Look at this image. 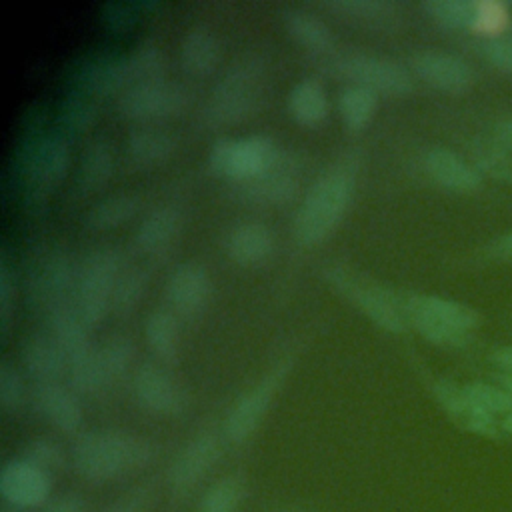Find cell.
Wrapping results in <instances>:
<instances>
[{
	"mask_svg": "<svg viewBox=\"0 0 512 512\" xmlns=\"http://www.w3.org/2000/svg\"><path fill=\"white\" fill-rule=\"evenodd\" d=\"M70 456L78 476L102 484L146 468L154 458V446L132 432L92 430L76 438Z\"/></svg>",
	"mask_w": 512,
	"mask_h": 512,
	"instance_id": "6da1fadb",
	"label": "cell"
},
{
	"mask_svg": "<svg viewBox=\"0 0 512 512\" xmlns=\"http://www.w3.org/2000/svg\"><path fill=\"white\" fill-rule=\"evenodd\" d=\"M354 186V174L338 166L308 188L294 216V236L302 246H316L336 230L352 202Z\"/></svg>",
	"mask_w": 512,
	"mask_h": 512,
	"instance_id": "7a4b0ae2",
	"label": "cell"
},
{
	"mask_svg": "<svg viewBox=\"0 0 512 512\" xmlns=\"http://www.w3.org/2000/svg\"><path fill=\"white\" fill-rule=\"evenodd\" d=\"M266 72L256 56L236 60L214 86L204 118L210 126H230L252 116L264 98Z\"/></svg>",
	"mask_w": 512,
	"mask_h": 512,
	"instance_id": "3957f363",
	"label": "cell"
},
{
	"mask_svg": "<svg viewBox=\"0 0 512 512\" xmlns=\"http://www.w3.org/2000/svg\"><path fill=\"white\" fill-rule=\"evenodd\" d=\"M408 324L428 342L444 348H460L480 326V314L456 300L434 294H410L404 298Z\"/></svg>",
	"mask_w": 512,
	"mask_h": 512,
	"instance_id": "277c9868",
	"label": "cell"
},
{
	"mask_svg": "<svg viewBox=\"0 0 512 512\" xmlns=\"http://www.w3.org/2000/svg\"><path fill=\"white\" fill-rule=\"evenodd\" d=\"M70 162L68 146L52 134H30L18 148L16 170L24 196L40 204L60 184Z\"/></svg>",
	"mask_w": 512,
	"mask_h": 512,
	"instance_id": "5b68a950",
	"label": "cell"
},
{
	"mask_svg": "<svg viewBox=\"0 0 512 512\" xmlns=\"http://www.w3.org/2000/svg\"><path fill=\"white\" fill-rule=\"evenodd\" d=\"M324 278L378 328L394 334L406 330L408 316L404 298H398L392 290L366 280L340 264L326 266Z\"/></svg>",
	"mask_w": 512,
	"mask_h": 512,
	"instance_id": "8992f818",
	"label": "cell"
},
{
	"mask_svg": "<svg viewBox=\"0 0 512 512\" xmlns=\"http://www.w3.org/2000/svg\"><path fill=\"white\" fill-rule=\"evenodd\" d=\"M122 266L120 254L112 248H96L80 262L74 306L90 328L112 310V292Z\"/></svg>",
	"mask_w": 512,
	"mask_h": 512,
	"instance_id": "52a82bcc",
	"label": "cell"
},
{
	"mask_svg": "<svg viewBox=\"0 0 512 512\" xmlns=\"http://www.w3.org/2000/svg\"><path fill=\"white\" fill-rule=\"evenodd\" d=\"M284 154L276 142L262 134H252L244 138H222L214 142L208 154L210 168L230 180L246 182L256 178L270 168L278 166Z\"/></svg>",
	"mask_w": 512,
	"mask_h": 512,
	"instance_id": "ba28073f",
	"label": "cell"
},
{
	"mask_svg": "<svg viewBox=\"0 0 512 512\" xmlns=\"http://www.w3.org/2000/svg\"><path fill=\"white\" fill-rule=\"evenodd\" d=\"M292 370V358L278 360L252 388H248L228 410L222 434L232 444L246 442L262 424L286 376Z\"/></svg>",
	"mask_w": 512,
	"mask_h": 512,
	"instance_id": "9c48e42d",
	"label": "cell"
},
{
	"mask_svg": "<svg viewBox=\"0 0 512 512\" xmlns=\"http://www.w3.org/2000/svg\"><path fill=\"white\" fill-rule=\"evenodd\" d=\"M334 70L352 84L384 96H406L412 90L410 72L392 58L348 52L334 60Z\"/></svg>",
	"mask_w": 512,
	"mask_h": 512,
	"instance_id": "30bf717a",
	"label": "cell"
},
{
	"mask_svg": "<svg viewBox=\"0 0 512 512\" xmlns=\"http://www.w3.org/2000/svg\"><path fill=\"white\" fill-rule=\"evenodd\" d=\"M188 104V94L180 84L164 78L146 80L126 88L118 96V112L136 122H156L180 114Z\"/></svg>",
	"mask_w": 512,
	"mask_h": 512,
	"instance_id": "8fae6325",
	"label": "cell"
},
{
	"mask_svg": "<svg viewBox=\"0 0 512 512\" xmlns=\"http://www.w3.org/2000/svg\"><path fill=\"white\" fill-rule=\"evenodd\" d=\"M78 266L62 250L46 252L30 272V296L46 314L74 306Z\"/></svg>",
	"mask_w": 512,
	"mask_h": 512,
	"instance_id": "7c38bea8",
	"label": "cell"
},
{
	"mask_svg": "<svg viewBox=\"0 0 512 512\" xmlns=\"http://www.w3.org/2000/svg\"><path fill=\"white\" fill-rule=\"evenodd\" d=\"M220 456V436L214 428L200 430L176 454L168 468V486L174 498L190 494L212 470Z\"/></svg>",
	"mask_w": 512,
	"mask_h": 512,
	"instance_id": "4fadbf2b",
	"label": "cell"
},
{
	"mask_svg": "<svg viewBox=\"0 0 512 512\" xmlns=\"http://www.w3.org/2000/svg\"><path fill=\"white\" fill-rule=\"evenodd\" d=\"M50 490L52 476L22 456L8 460L0 470V494L16 510L42 508L50 500Z\"/></svg>",
	"mask_w": 512,
	"mask_h": 512,
	"instance_id": "5bb4252c",
	"label": "cell"
},
{
	"mask_svg": "<svg viewBox=\"0 0 512 512\" xmlns=\"http://www.w3.org/2000/svg\"><path fill=\"white\" fill-rule=\"evenodd\" d=\"M132 390L136 402L150 414L178 416L186 408V394L182 386L156 364H144L136 370Z\"/></svg>",
	"mask_w": 512,
	"mask_h": 512,
	"instance_id": "9a60e30c",
	"label": "cell"
},
{
	"mask_svg": "<svg viewBox=\"0 0 512 512\" xmlns=\"http://www.w3.org/2000/svg\"><path fill=\"white\" fill-rule=\"evenodd\" d=\"M412 70L420 80L448 94H464L474 84L472 68L458 56L440 50H420L412 56Z\"/></svg>",
	"mask_w": 512,
	"mask_h": 512,
	"instance_id": "2e32d148",
	"label": "cell"
},
{
	"mask_svg": "<svg viewBox=\"0 0 512 512\" xmlns=\"http://www.w3.org/2000/svg\"><path fill=\"white\" fill-rule=\"evenodd\" d=\"M434 398L442 406V410L464 430L472 434H480L486 438H496L502 424L482 408H478L464 390V384H456L452 380L440 378L432 384Z\"/></svg>",
	"mask_w": 512,
	"mask_h": 512,
	"instance_id": "e0dca14e",
	"label": "cell"
},
{
	"mask_svg": "<svg viewBox=\"0 0 512 512\" xmlns=\"http://www.w3.org/2000/svg\"><path fill=\"white\" fill-rule=\"evenodd\" d=\"M210 292L208 272L194 262L180 264L166 280V300L176 316L200 314L210 300Z\"/></svg>",
	"mask_w": 512,
	"mask_h": 512,
	"instance_id": "ac0fdd59",
	"label": "cell"
},
{
	"mask_svg": "<svg viewBox=\"0 0 512 512\" xmlns=\"http://www.w3.org/2000/svg\"><path fill=\"white\" fill-rule=\"evenodd\" d=\"M32 402L38 414L56 430L76 434L82 426V406L76 392L62 382L34 384Z\"/></svg>",
	"mask_w": 512,
	"mask_h": 512,
	"instance_id": "d6986e66",
	"label": "cell"
},
{
	"mask_svg": "<svg viewBox=\"0 0 512 512\" xmlns=\"http://www.w3.org/2000/svg\"><path fill=\"white\" fill-rule=\"evenodd\" d=\"M424 170L438 186L452 192H474L482 184L480 170L448 148H430Z\"/></svg>",
	"mask_w": 512,
	"mask_h": 512,
	"instance_id": "ffe728a7",
	"label": "cell"
},
{
	"mask_svg": "<svg viewBox=\"0 0 512 512\" xmlns=\"http://www.w3.org/2000/svg\"><path fill=\"white\" fill-rule=\"evenodd\" d=\"M22 364L36 384L60 382L68 374V360L50 334H32L22 344Z\"/></svg>",
	"mask_w": 512,
	"mask_h": 512,
	"instance_id": "44dd1931",
	"label": "cell"
},
{
	"mask_svg": "<svg viewBox=\"0 0 512 512\" xmlns=\"http://www.w3.org/2000/svg\"><path fill=\"white\" fill-rule=\"evenodd\" d=\"M238 188L250 202L280 206L294 198L298 190V178L290 168L288 160H282L278 166L270 168L268 172L256 178H250L246 182H240Z\"/></svg>",
	"mask_w": 512,
	"mask_h": 512,
	"instance_id": "7402d4cb",
	"label": "cell"
},
{
	"mask_svg": "<svg viewBox=\"0 0 512 512\" xmlns=\"http://www.w3.org/2000/svg\"><path fill=\"white\" fill-rule=\"evenodd\" d=\"M274 246V234L262 222H242L234 226L226 238L230 258L242 266H256L264 262Z\"/></svg>",
	"mask_w": 512,
	"mask_h": 512,
	"instance_id": "603a6c76",
	"label": "cell"
},
{
	"mask_svg": "<svg viewBox=\"0 0 512 512\" xmlns=\"http://www.w3.org/2000/svg\"><path fill=\"white\" fill-rule=\"evenodd\" d=\"M48 320V334L56 340V344L66 354V360H74L80 354L94 348L88 338V324L78 314L76 306H64L50 314H46Z\"/></svg>",
	"mask_w": 512,
	"mask_h": 512,
	"instance_id": "cb8c5ba5",
	"label": "cell"
},
{
	"mask_svg": "<svg viewBox=\"0 0 512 512\" xmlns=\"http://www.w3.org/2000/svg\"><path fill=\"white\" fill-rule=\"evenodd\" d=\"M180 212L174 206H158L144 216L136 230V246L146 254L164 252L180 230Z\"/></svg>",
	"mask_w": 512,
	"mask_h": 512,
	"instance_id": "d4e9b609",
	"label": "cell"
},
{
	"mask_svg": "<svg viewBox=\"0 0 512 512\" xmlns=\"http://www.w3.org/2000/svg\"><path fill=\"white\" fill-rule=\"evenodd\" d=\"M176 148L174 136L156 126H142L128 134L126 154L138 166H156L172 156Z\"/></svg>",
	"mask_w": 512,
	"mask_h": 512,
	"instance_id": "484cf974",
	"label": "cell"
},
{
	"mask_svg": "<svg viewBox=\"0 0 512 512\" xmlns=\"http://www.w3.org/2000/svg\"><path fill=\"white\" fill-rule=\"evenodd\" d=\"M220 60V42L208 28H190L180 44V64L192 76H208Z\"/></svg>",
	"mask_w": 512,
	"mask_h": 512,
	"instance_id": "4316f807",
	"label": "cell"
},
{
	"mask_svg": "<svg viewBox=\"0 0 512 512\" xmlns=\"http://www.w3.org/2000/svg\"><path fill=\"white\" fill-rule=\"evenodd\" d=\"M330 104L320 82L306 78L292 86L288 94V112L302 126H318L328 116Z\"/></svg>",
	"mask_w": 512,
	"mask_h": 512,
	"instance_id": "83f0119b",
	"label": "cell"
},
{
	"mask_svg": "<svg viewBox=\"0 0 512 512\" xmlns=\"http://www.w3.org/2000/svg\"><path fill=\"white\" fill-rule=\"evenodd\" d=\"M144 336L160 362L172 364L176 360L180 350V326L172 310L158 308L150 312L144 324Z\"/></svg>",
	"mask_w": 512,
	"mask_h": 512,
	"instance_id": "f1b7e54d",
	"label": "cell"
},
{
	"mask_svg": "<svg viewBox=\"0 0 512 512\" xmlns=\"http://www.w3.org/2000/svg\"><path fill=\"white\" fill-rule=\"evenodd\" d=\"M284 26L300 46L312 52H326L334 44V36L328 24L312 12L290 8L284 12Z\"/></svg>",
	"mask_w": 512,
	"mask_h": 512,
	"instance_id": "f546056e",
	"label": "cell"
},
{
	"mask_svg": "<svg viewBox=\"0 0 512 512\" xmlns=\"http://www.w3.org/2000/svg\"><path fill=\"white\" fill-rule=\"evenodd\" d=\"M112 168H114V158H112V150L106 142L98 140L92 142L82 158H80V166H78V188L82 190V194H92L96 190H100L112 176Z\"/></svg>",
	"mask_w": 512,
	"mask_h": 512,
	"instance_id": "4dcf8cb0",
	"label": "cell"
},
{
	"mask_svg": "<svg viewBox=\"0 0 512 512\" xmlns=\"http://www.w3.org/2000/svg\"><path fill=\"white\" fill-rule=\"evenodd\" d=\"M378 108V94L370 88L350 84L340 90L338 94V112L346 128L350 130H362L366 128Z\"/></svg>",
	"mask_w": 512,
	"mask_h": 512,
	"instance_id": "1f68e13d",
	"label": "cell"
},
{
	"mask_svg": "<svg viewBox=\"0 0 512 512\" xmlns=\"http://www.w3.org/2000/svg\"><path fill=\"white\" fill-rule=\"evenodd\" d=\"M138 210V198L132 194H114L96 202L88 216L86 224L92 230H112L126 224Z\"/></svg>",
	"mask_w": 512,
	"mask_h": 512,
	"instance_id": "d6a6232c",
	"label": "cell"
},
{
	"mask_svg": "<svg viewBox=\"0 0 512 512\" xmlns=\"http://www.w3.org/2000/svg\"><path fill=\"white\" fill-rule=\"evenodd\" d=\"M246 496V484L242 476L228 474L214 480L200 498L198 512H238Z\"/></svg>",
	"mask_w": 512,
	"mask_h": 512,
	"instance_id": "836d02e7",
	"label": "cell"
},
{
	"mask_svg": "<svg viewBox=\"0 0 512 512\" xmlns=\"http://www.w3.org/2000/svg\"><path fill=\"white\" fill-rule=\"evenodd\" d=\"M68 382L76 394L84 396L96 394L108 386L96 348H90L88 352L68 362Z\"/></svg>",
	"mask_w": 512,
	"mask_h": 512,
	"instance_id": "e575fe53",
	"label": "cell"
},
{
	"mask_svg": "<svg viewBox=\"0 0 512 512\" xmlns=\"http://www.w3.org/2000/svg\"><path fill=\"white\" fill-rule=\"evenodd\" d=\"M424 12L440 26L450 30H474L476 2L472 0H428Z\"/></svg>",
	"mask_w": 512,
	"mask_h": 512,
	"instance_id": "d590c367",
	"label": "cell"
},
{
	"mask_svg": "<svg viewBox=\"0 0 512 512\" xmlns=\"http://www.w3.org/2000/svg\"><path fill=\"white\" fill-rule=\"evenodd\" d=\"M146 282H148V276L144 268L122 266L112 292V310L116 314H130L142 300Z\"/></svg>",
	"mask_w": 512,
	"mask_h": 512,
	"instance_id": "8d00e7d4",
	"label": "cell"
},
{
	"mask_svg": "<svg viewBox=\"0 0 512 512\" xmlns=\"http://www.w3.org/2000/svg\"><path fill=\"white\" fill-rule=\"evenodd\" d=\"M96 350H98V358H100V364H102L108 384H112L124 376V372L128 370L132 356H134L132 340L124 334H114V336L106 338L100 346H96Z\"/></svg>",
	"mask_w": 512,
	"mask_h": 512,
	"instance_id": "74e56055",
	"label": "cell"
},
{
	"mask_svg": "<svg viewBox=\"0 0 512 512\" xmlns=\"http://www.w3.org/2000/svg\"><path fill=\"white\" fill-rule=\"evenodd\" d=\"M126 62V76H128V88L146 80L160 78L162 72V52L156 44H142L136 50H132L128 56H124Z\"/></svg>",
	"mask_w": 512,
	"mask_h": 512,
	"instance_id": "f35d334b",
	"label": "cell"
},
{
	"mask_svg": "<svg viewBox=\"0 0 512 512\" xmlns=\"http://www.w3.org/2000/svg\"><path fill=\"white\" fill-rule=\"evenodd\" d=\"M464 390L470 396V400L486 414L494 418L502 416V420L512 416V394L502 386L488 382H468L464 384Z\"/></svg>",
	"mask_w": 512,
	"mask_h": 512,
	"instance_id": "ab89813d",
	"label": "cell"
},
{
	"mask_svg": "<svg viewBox=\"0 0 512 512\" xmlns=\"http://www.w3.org/2000/svg\"><path fill=\"white\" fill-rule=\"evenodd\" d=\"M22 458L50 476L60 472L66 464L64 450L50 438H34L32 442H28L22 452Z\"/></svg>",
	"mask_w": 512,
	"mask_h": 512,
	"instance_id": "60d3db41",
	"label": "cell"
},
{
	"mask_svg": "<svg viewBox=\"0 0 512 512\" xmlns=\"http://www.w3.org/2000/svg\"><path fill=\"white\" fill-rule=\"evenodd\" d=\"M328 8L348 18L364 20V22L384 20L394 12V4L388 0H336V2H330Z\"/></svg>",
	"mask_w": 512,
	"mask_h": 512,
	"instance_id": "b9f144b4",
	"label": "cell"
},
{
	"mask_svg": "<svg viewBox=\"0 0 512 512\" xmlns=\"http://www.w3.org/2000/svg\"><path fill=\"white\" fill-rule=\"evenodd\" d=\"M508 6L502 2H476V22L474 30L478 34H484L486 38H494L506 32L508 28Z\"/></svg>",
	"mask_w": 512,
	"mask_h": 512,
	"instance_id": "7bdbcfd3",
	"label": "cell"
},
{
	"mask_svg": "<svg viewBox=\"0 0 512 512\" xmlns=\"http://www.w3.org/2000/svg\"><path fill=\"white\" fill-rule=\"evenodd\" d=\"M26 402V384L20 372L6 360L0 362V406L6 412H16Z\"/></svg>",
	"mask_w": 512,
	"mask_h": 512,
	"instance_id": "ee69618b",
	"label": "cell"
},
{
	"mask_svg": "<svg viewBox=\"0 0 512 512\" xmlns=\"http://www.w3.org/2000/svg\"><path fill=\"white\" fill-rule=\"evenodd\" d=\"M94 118V104L90 102V96L84 92L70 94L60 110V120L66 126L68 132H80L86 126H90Z\"/></svg>",
	"mask_w": 512,
	"mask_h": 512,
	"instance_id": "f6af8a7d",
	"label": "cell"
},
{
	"mask_svg": "<svg viewBox=\"0 0 512 512\" xmlns=\"http://www.w3.org/2000/svg\"><path fill=\"white\" fill-rule=\"evenodd\" d=\"M14 298H16V284L12 278V268L6 258L0 260V334L8 338L14 314Z\"/></svg>",
	"mask_w": 512,
	"mask_h": 512,
	"instance_id": "bcb514c9",
	"label": "cell"
},
{
	"mask_svg": "<svg viewBox=\"0 0 512 512\" xmlns=\"http://www.w3.org/2000/svg\"><path fill=\"white\" fill-rule=\"evenodd\" d=\"M506 150L496 142V144H484L476 152V162L478 166L496 176V178H510L512 176V160L504 154Z\"/></svg>",
	"mask_w": 512,
	"mask_h": 512,
	"instance_id": "7dc6e473",
	"label": "cell"
},
{
	"mask_svg": "<svg viewBox=\"0 0 512 512\" xmlns=\"http://www.w3.org/2000/svg\"><path fill=\"white\" fill-rule=\"evenodd\" d=\"M484 58L498 70L512 74V32H504L494 38H486L482 44Z\"/></svg>",
	"mask_w": 512,
	"mask_h": 512,
	"instance_id": "c3c4849f",
	"label": "cell"
},
{
	"mask_svg": "<svg viewBox=\"0 0 512 512\" xmlns=\"http://www.w3.org/2000/svg\"><path fill=\"white\" fill-rule=\"evenodd\" d=\"M152 500V492L148 486L136 488L130 494L122 496L120 500H116L114 504L106 506L102 512H146Z\"/></svg>",
	"mask_w": 512,
	"mask_h": 512,
	"instance_id": "681fc988",
	"label": "cell"
},
{
	"mask_svg": "<svg viewBox=\"0 0 512 512\" xmlns=\"http://www.w3.org/2000/svg\"><path fill=\"white\" fill-rule=\"evenodd\" d=\"M86 504L78 494H60L50 498L40 512H84Z\"/></svg>",
	"mask_w": 512,
	"mask_h": 512,
	"instance_id": "f907efd6",
	"label": "cell"
},
{
	"mask_svg": "<svg viewBox=\"0 0 512 512\" xmlns=\"http://www.w3.org/2000/svg\"><path fill=\"white\" fill-rule=\"evenodd\" d=\"M490 362L500 370L512 374V344L510 346H500L490 354Z\"/></svg>",
	"mask_w": 512,
	"mask_h": 512,
	"instance_id": "816d5d0a",
	"label": "cell"
},
{
	"mask_svg": "<svg viewBox=\"0 0 512 512\" xmlns=\"http://www.w3.org/2000/svg\"><path fill=\"white\" fill-rule=\"evenodd\" d=\"M496 142L512 154V118H504L494 126Z\"/></svg>",
	"mask_w": 512,
	"mask_h": 512,
	"instance_id": "f5cc1de1",
	"label": "cell"
},
{
	"mask_svg": "<svg viewBox=\"0 0 512 512\" xmlns=\"http://www.w3.org/2000/svg\"><path fill=\"white\" fill-rule=\"evenodd\" d=\"M492 252L500 258H506V260H512V230L502 234L494 244H492Z\"/></svg>",
	"mask_w": 512,
	"mask_h": 512,
	"instance_id": "db71d44e",
	"label": "cell"
},
{
	"mask_svg": "<svg viewBox=\"0 0 512 512\" xmlns=\"http://www.w3.org/2000/svg\"><path fill=\"white\" fill-rule=\"evenodd\" d=\"M500 424H502V430H504V432H508V434L512 436V416L504 418Z\"/></svg>",
	"mask_w": 512,
	"mask_h": 512,
	"instance_id": "11a10c76",
	"label": "cell"
},
{
	"mask_svg": "<svg viewBox=\"0 0 512 512\" xmlns=\"http://www.w3.org/2000/svg\"><path fill=\"white\" fill-rule=\"evenodd\" d=\"M2 512H18V510L12 508V506H6V508H2Z\"/></svg>",
	"mask_w": 512,
	"mask_h": 512,
	"instance_id": "9f6ffc18",
	"label": "cell"
},
{
	"mask_svg": "<svg viewBox=\"0 0 512 512\" xmlns=\"http://www.w3.org/2000/svg\"><path fill=\"white\" fill-rule=\"evenodd\" d=\"M280 512H298V510H280Z\"/></svg>",
	"mask_w": 512,
	"mask_h": 512,
	"instance_id": "6f0895ef",
	"label": "cell"
}]
</instances>
